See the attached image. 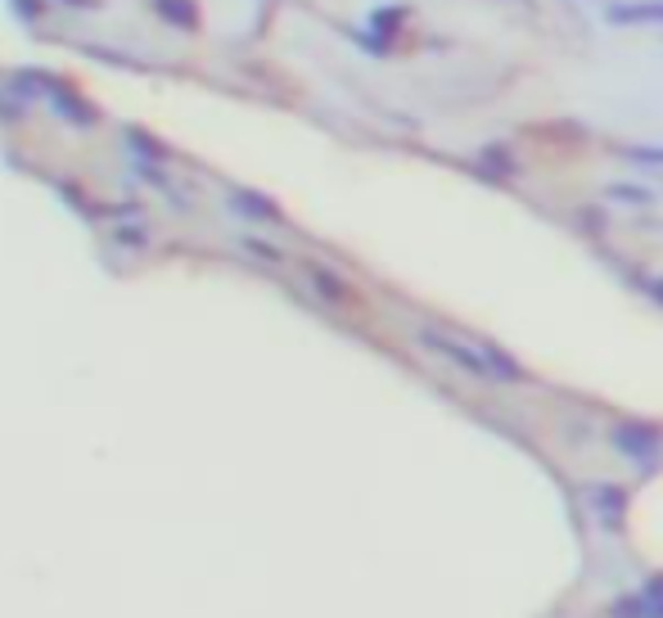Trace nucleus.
Returning a JSON list of instances; mask_svg holds the SVG:
<instances>
[{"label": "nucleus", "instance_id": "nucleus-1", "mask_svg": "<svg viewBox=\"0 0 663 618\" xmlns=\"http://www.w3.org/2000/svg\"><path fill=\"white\" fill-rule=\"evenodd\" d=\"M605 19L613 28H632V23H663V0H628V6H609Z\"/></svg>", "mask_w": 663, "mask_h": 618}]
</instances>
